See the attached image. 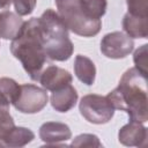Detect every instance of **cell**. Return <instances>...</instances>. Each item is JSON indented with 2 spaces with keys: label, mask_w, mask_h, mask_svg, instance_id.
Listing matches in <instances>:
<instances>
[{
  "label": "cell",
  "mask_w": 148,
  "mask_h": 148,
  "mask_svg": "<svg viewBox=\"0 0 148 148\" xmlns=\"http://www.w3.org/2000/svg\"><path fill=\"white\" fill-rule=\"evenodd\" d=\"M133 38L123 31L109 32L101 40V52L110 59L125 58L133 51Z\"/></svg>",
  "instance_id": "obj_7"
},
{
  "label": "cell",
  "mask_w": 148,
  "mask_h": 148,
  "mask_svg": "<svg viewBox=\"0 0 148 148\" xmlns=\"http://www.w3.org/2000/svg\"><path fill=\"white\" fill-rule=\"evenodd\" d=\"M12 3H13V0H0V12L7 10Z\"/></svg>",
  "instance_id": "obj_24"
},
{
  "label": "cell",
  "mask_w": 148,
  "mask_h": 148,
  "mask_svg": "<svg viewBox=\"0 0 148 148\" xmlns=\"http://www.w3.org/2000/svg\"><path fill=\"white\" fill-rule=\"evenodd\" d=\"M39 138L47 146H60L72 138V131L68 125L59 121H47L39 127Z\"/></svg>",
  "instance_id": "obj_10"
},
{
  "label": "cell",
  "mask_w": 148,
  "mask_h": 148,
  "mask_svg": "<svg viewBox=\"0 0 148 148\" xmlns=\"http://www.w3.org/2000/svg\"><path fill=\"white\" fill-rule=\"evenodd\" d=\"M74 73L82 83L92 86L96 79V66L90 58L77 54L74 59Z\"/></svg>",
  "instance_id": "obj_14"
},
{
  "label": "cell",
  "mask_w": 148,
  "mask_h": 148,
  "mask_svg": "<svg viewBox=\"0 0 148 148\" xmlns=\"http://www.w3.org/2000/svg\"><path fill=\"white\" fill-rule=\"evenodd\" d=\"M84 3L89 16L95 20H101V17L106 13V0H84Z\"/></svg>",
  "instance_id": "obj_18"
},
{
  "label": "cell",
  "mask_w": 148,
  "mask_h": 148,
  "mask_svg": "<svg viewBox=\"0 0 148 148\" xmlns=\"http://www.w3.org/2000/svg\"><path fill=\"white\" fill-rule=\"evenodd\" d=\"M14 126L15 123L9 110L0 109V147H5V141Z\"/></svg>",
  "instance_id": "obj_17"
},
{
  "label": "cell",
  "mask_w": 148,
  "mask_h": 148,
  "mask_svg": "<svg viewBox=\"0 0 148 148\" xmlns=\"http://www.w3.org/2000/svg\"><path fill=\"white\" fill-rule=\"evenodd\" d=\"M76 89L71 84H67L58 90L52 91L50 97V103L52 108L58 112H68L72 110L77 102Z\"/></svg>",
  "instance_id": "obj_11"
},
{
  "label": "cell",
  "mask_w": 148,
  "mask_h": 148,
  "mask_svg": "<svg viewBox=\"0 0 148 148\" xmlns=\"http://www.w3.org/2000/svg\"><path fill=\"white\" fill-rule=\"evenodd\" d=\"M106 97L114 110L125 111L130 120L146 123L148 120L147 110V75L135 67L127 69L120 77L119 84Z\"/></svg>",
  "instance_id": "obj_1"
},
{
  "label": "cell",
  "mask_w": 148,
  "mask_h": 148,
  "mask_svg": "<svg viewBox=\"0 0 148 148\" xmlns=\"http://www.w3.org/2000/svg\"><path fill=\"white\" fill-rule=\"evenodd\" d=\"M133 61L135 65L134 67L142 74L147 75V64H148V45L147 44L141 45L134 52Z\"/></svg>",
  "instance_id": "obj_19"
},
{
  "label": "cell",
  "mask_w": 148,
  "mask_h": 148,
  "mask_svg": "<svg viewBox=\"0 0 148 148\" xmlns=\"http://www.w3.org/2000/svg\"><path fill=\"white\" fill-rule=\"evenodd\" d=\"M24 21L22 16L10 10L0 12V38L14 39L20 32Z\"/></svg>",
  "instance_id": "obj_12"
},
{
  "label": "cell",
  "mask_w": 148,
  "mask_h": 148,
  "mask_svg": "<svg viewBox=\"0 0 148 148\" xmlns=\"http://www.w3.org/2000/svg\"><path fill=\"white\" fill-rule=\"evenodd\" d=\"M38 81L44 89L54 91L67 84H71L73 76L68 71L54 65H50L42 71Z\"/></svg>",
  "instance_id": "obj_8"
},
{
  "label": "cell",
  "mask_w": 148,
  "mask_h": 148,
  "mask_svg": "<svg viewBox=\"0 0 148 148\" xmlns=\"http://www.w3.org/2000/svg\"><path fill=\"white\" fill-rule=\"evenodd\" d=\"M71 146L73 147H102V142L95 134L83 133L73 139Z\"/></svg>",
  "instance_id": "obj_20"
},
{
  "label": "cell",
  "mask_w": 148,
  "mask_h": 148,
  "mask_svg": "<svg viewBox=\"0 0 148 148\" xmlns=\"http://www.w3.org/2000/svg\"><path fill=\"white\" fill-rule=\"evenodd\" d=\"M12 54L21 62L31 80L38 81L49 58L46 56L38 17L25 21L10 43Z\"/></svg>",
  "instance_id": "obj_2"
},
{
  "label": "cell",
  "mask_w": 148,
  "mask_h": 148,
  "mask_svg": "<svg viewBox=\"0 0 148 148\" xmlns=\"http://www.w3.org/2000/svg\"><path fill=\"white\" fill-rule=\"evenodd\" d=\"M79 111L88 123L96 125L109 123L114 114V108L109 98L97 94L83 96L79 103Z\"/></svg>",
  "instance_id": "obj_5"
},
{
  "label": "cell",
  "mask_w": 148,
  "mask_h": 148,
  "mask_svg": "<svg viewBox=\"0 0 148 148\" xmlns=\"http://www.w3.org/2000/svg\"><path fill=\"white\" fill-rule=\"evenodd\" d=\"M49 103V95L46 89L35 84H20V92L17 98L13 102V106L22 113H37L42 111Z\"/></svg>",
  "instance_id": "obj_6"
},
{
  "label": "cell",
  "mask_w": 148,
  "mask_h": 148,
  "mask_svg": "<svg viewBox=\"0 0 148 148\" xmlns=\"http://www.w3.org/2000/svg\"><path fill=\"white\" fill-rule=\"evenodd\" d=\"M34 139L35 134L31 130L22 126H14V128L10 131L5 141V147H24L28 143H30Z\"/></svg>",
  "instance_id": "obj_15"
},
{
  "label": "cell",
  "mask_w": 148,
  "mask_h": 148,
  "mask_svg": "<svg viewBox=\"0 0 148 148\" xmlns=\"http://www.w3.org/2000/svg\"><path fill=\"white\" fill-rule=\"evenodd\" d=\"M0 92L10 104H13L18 96L20 84L10 77H0Z\"/></svg>",
  "instance_id": "obj_16"
},
{
  "label": "cell",
  "mask_w": 148,
  "mask_h": 148,
  "mask_svg": "<svg viewBox=\"0 0 148 148\" xmlns=\"http://www.w3.org/2000/svg\"><path fill=\"white\" fill-rule=\"evenodd\" d=\"M57 13L68 30L82 37H94L102 29V21L89 16L84 0H56Z\"/></svg>",
  "instance_id": "obj_4"
},
{
  "label": "cell",
  "mask_w": 148,
  "mask_h": 148,
  "mask_svg": "<svg viewBox=\"0 0 148 148\" xmlns=\"http://www.w3.org/2000/svg\"><path fill=\"white\" fill-rule=\"evenodd\" d=\"M118 140L127 147H145L147 143V128L140 121L130 120L119 130Z\"/></svg>",
  "instance_id": "obj_9"
},
{
  "label": "cell",
  "mask_w": 148,
  "mask_h": 148,
  "mask_svg": "<svg viewBox=\"0 0 148 148\" xmlns=\"http://www.w3.org/2000/svg\"><path fill=\"white\" fill-rule=\"evenodd\" d=\"M130 14L139 16H148V0H126Z\"/></svg>",
  "instance_id": "obj_21"
},
{
  "label": "cell",
  "mask_w": 148,
  "mask_h": 148,
  "mask_svg": "<svg viewBox=\"0 0 148 148\" xmlns=\"http://www.w3.org/2000/svg\"><path fill=\"white\" fill-rule=\"evenodd\" d=\"M37 0H13V5L15 8V13L20 16L30 15L35 7H36Z\"/></svg>",
  "instance_id": "obj_22"
},
{
  "label": "cell",
  "mask_w": 148,
  "mask_h": 148,
  "mask_svg": "<svg viewBox=\"0 0 148 148\" xmlns=\"http://www.w3.org/2000/svg\"><path fill=\"white\" fill-rule=\"evenodd\" d=\"M9 105L10 103L6 99V97L0 92V109H6V110H9Z\"/></svg>",
  "instance_id": "obj_23"
},
{
  "label": "cell",
  "mask_w": 148,
  "mask_h": 148,
  "mask_svg": "<svg viewBox=\"0 0 148 148\" xmlns=\"http://www.w3.org/2000/svg\"><path fill=\"white\" fill-rule=\"evenodd\" d=\"M123 29L131 38H147L148 16H139L126 13L123 18Z\"/></svg>",
  "instance_id": "obj_13"
},
{
  "label": "cell",
  "mask_w": 148,
  "mask_h": 148,
  "mask_svg": "<svg viewBox=\"0 0 148 148\" xmlns=\"http://www.w3.org/2000/svg\"><path fill=\"white\" fill-rule=\"evenodd\" d=\"M38 21L49 60H68L74 52V45L69 39L68 28L62 22L59 14L49 8L38 17Z\"/></svg>",
  "instance_id": "obj_3"
}]
</instances>
